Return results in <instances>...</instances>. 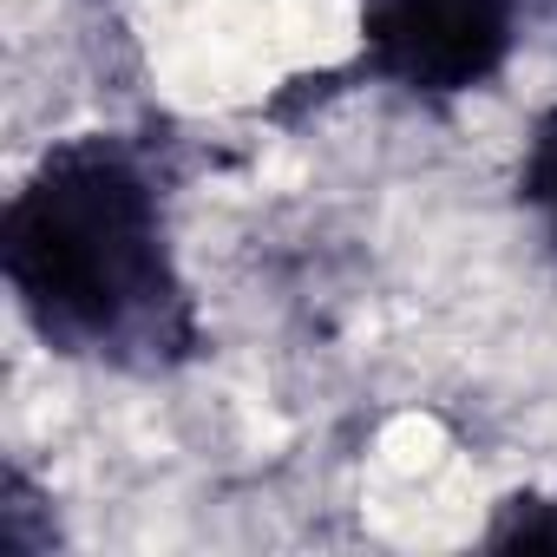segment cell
Returning <instances> with one entry per match:
<instances>
[{
	"label": "cell",
	"instance_id": "cell-1",
	"mask_svg": "<svg viewBox=\"0 0 557 557\" xmlns=\"http://www.w3.org/2000/svg\"><path fill=\"white\" fill-rule=\"evenodd\" d=\"M0 262L34 329L73 355H164L184 296L151 184L106 145H73L8 203Z\"/></svg>",
	"mask_w": 557,
	"mask_h": 557
},
{
	"label": "cell",
	"instance_id": "cell-2",
	"mask_svg": "<svg viewBox=\"0 0 557 557\" xmlns=\"http://www.w3.org/2000/svg\"><path fill=\"white\" fill-rule=\"evenodd\" d=\"M518 0H368L374 66L413 92H466L498 73Z\"/></svg>",
	"mask_w": 557,
	"mask_h": 557
},
{
	"label": "cell",
	"instance_id": "cell-3",
	"mask_svg": "<svg viewBox=\"0 0 557 557\" xmlns=\"http://www.w3.org/2000/svg\"><path fill=\"white\" fill-rule=\"evenodd\" d=\"M524 203L544 216V230L557 243V112H544L524 145Z\"/></svg>",
	"mask_w": 557,
	"mask_h": 557
},
{
	"label": "cell",
	"instance_id": "cell-4",
	"mask_svg": "<svg viewBox=\"0 0 557 557\" xmlns=\"http://www.w3.org/2000/svg\"><path fill=\"white\" fill-rule=\"evenodd\" d=\"M498 544H557V518H544V505H518L511 524H498Z\"/></svg>",
	"mask_w": 557,
	"mask_h": 557
}]
</instances>
